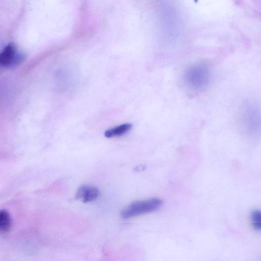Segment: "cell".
Listing matches in <instances>:
<instances>
[{
	"label": "cell",
	"instance_id": "1",
	"mask_svg": "<svg viewBox=\"0 0 261 261\" xmlns=\"http://www.w3.org/2000/svg\"><path fill=\"white\" fill-rule=\"evenodd\" d=\"M162 203V200L156 198L135 201L122 211L121 217L124 219H128L151 213L158 210Z\"/></svg>",
	"mask_w": 261,
	"mask_h": 261
},
{
	"label": "cell",
	"instance_id": "2",
	"mask_svg": "<svg viewBox=\"0 0 261 261\" xmlns=\"http://www.w3.org/2000/svg\"><path fill=\"white\" fill-rule=\"evenodd\" d=\"M24 55L12 43L8 44L0 52V68L12 67L19 64Z\"/></svg>",
	"mask_w": 261,
	"mask_h": 261
},
{
	"label": "cell",
	"instance_id": "3",
	"mask_svg": "<svg viewBox=\"0 0 261 261\" xmlns=\"http://www.w3.org/2000/svg\"><path fill=\"white\" fill-rule=\"evenodd\" d=\"M99 195L97 188L88 185L81 186L78 189L75 198L80 199L84 202H88L96 199Z\"/></svg>",
	"mask_w": 261,
	"mask_h": 261
},
{
	"label": "cell",
	"instance_id": "4",
	"mask_svg": "<svg viewBox=\"0 0 261 261\" xmlns=\"http://www.w3.org/2000/svg\"><path fill=\"white\" fill-rule=\"evenodd\" d=\"M132 127L130 123H124L107 130L105 136L107 138H112L122 136L128 132Z\"/></svg>",
	"mask_w": 261,
	"mask_h": 261
},
{
	"label": "cell",
	"instance_id": "5",
	"mask_svg": "<svg viewBox=\"0 0 261 261\" xmlns=\"http://www.w3.org/2000/svg\"><path fill=\"white\" fill-rule=\"evenodd\" d=\"M11 220L9 213L5 210H0V230L7 232L11 227Z\"/></svg>",
	"mask_w": 261,
	"mask_h": 261
},
{
	"label": "cell",
	"instance_id": "6",
	"mask_svg": "<svg viewBox=\"0 0 261 261\" xmlns=\"http://www.w3.org/2000/svg\"><path fill=\"white\" fill-rule=\"evenodd\" d=\"M251 223L254 229L259 231L261 229V213L260 211L255 210L250 215Z\"/></svg>",
	"mask_w": 261,
	"mask_h": 261
}]
</instances>
